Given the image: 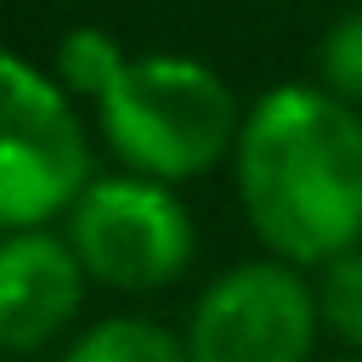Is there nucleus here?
Wrapping results in <instances>:
<instances>
[{
	"instance_id": "nucleus-1",
	"label": "nucleus",
	"mask_w": 362,
	"mask_h": 362,
	"mask_svg": "<svg viewBox=\"0 0 362 362\" xmlns=\"http://www.w3.org/2000/svg\"><path fill=\"white\" fill-rule=\"evenodd\" d=\"M232 175L272 260L328 266L362 249V113L328 90L272 85L255 96Z\"/></svg>"
},
{
	"instance_id": "nucleus-2",
	"label": "nucleus",
	"mask_w": 362,
	"mask_h": 362,
	"mask_svg": "<svg viewBox=\"0 0 362 362\" xmlns=\"http://www.w3.org/2000/svg\"><path fill=\"white\" fill-rule=\"evenodd\" d=\"M57 79L96 107L107 147L147 181H192L238 153L232 85L175 51L130 57L107 28H68L57 40Z\"/></svg>"
},
{
	"instance_id": "nucleus-3",
	"label": "nucleus",
	"mask_w": 362,
	"mask_h": 362,
	"mask_svg": "<svg viewBox=\"0 0 362 362\" xmlns=\"http://www.w3.org/2000/svg\"><path fill=\"white\" fill-rule=\"evenodd\" d=\"M90 187V141L62 79L0 51V232L68 215Z\"/></svg>"
},
{
	"instance_id": "nucleus-4",
	"label": "nucleus",
	"mask_w": 362,
	"mask_h": 362,
	"mask_svg": "<svg viewBox=\"0 0 362 362\" xmlns=\"http://www.w3.org/2000/svg\"><path fill=\"white\" fill-rule=\"evenodd\" d=\"M68 243L90 283L147 294L187 272L192 215L187 204L147 175H102L68 209Z\"/></svg>"
},
{
	"instance_id": "nucleus-5",
	"label": "nucleus",
	"mask_w": 362,
	"mask_h": 362,
	"mask_svg": "<svg viewBox=\"0 0 362 362\" xmlns=\"http://www.w3.org/2000/svg\"><path fill=\"white\" fill-rule=\"evenodd\" d=\"M317 288L288 260H243L221 272L187 322L192 362H311L317 351Z\"/></svg>"
},
{
	"instance_id": "nucleus-6",
	"label": "nucleus",
	"mask_w": 362,
	"mask_h": 362,
	"mask_svg": "<svg viewBox=\"0 0 362 362\" xmlns=\"http://www.w3.org/2000/svg\"><path fill=\"white\" fill-rule=\"evenodd\" d=\"M85 300V266L68 238L34 226V232H0V351L28 356L45 339H57Z\"/></svg>"
},
{
	"instance_id": "nucleus-7",
	"label": "nucleus",
	"mask_w": 362,
	"mask_h": 362,
	"mask_svg": "<svg viewBox=\"0 0 362 362\" xmlns=\"http://www.w3.org/2000/svg\"><path fill=\"white\" fill-rule=\"evenodd\" d=\"M62 362H192L187 339L147 317H107L68 345Z\"/></svg>"
},
{
	"instance_id": "nucleus-8",
	"label": "nucleus",
	"mask_w": 362,
	"mask_h": 362,
	"mask_svg": "<svg viewBox=\"0 0 362 362\" xmlns=\"http://www.w3.org/2000/svg\"><path fill=\"white\" fill-rule=\"evenodd\" d=\"M317 311H322V328L334 339H345L351 351H362V249L339 255L322 266L317 277Z\"/></svg>"
},
{
	"instance_id": "nucleus-9",
	"label": "nucleus",
	"mask_w": 362,
	"mask_h": 362,
	"mask_svg": "<svg viewBox=\"0 0 362 362\" xmlns=\"http://www.w3.org/2000/svg\"><path fill=\"white\" fill-rule=\"evenodd\" d=\"M317 79H322V90L334 102H345V107L362 113V6L345 11V17H334V28L322 34V45H317Z\"/></svg>"
},
{
	"instance_id": "nucleus-10",
	"label": "nucleus",
	"mask_w": 362,
	"mask_h": 362,
	"mask_svg": "<svg viewBox=\"0 0 362 362\" xmlns=\"http://www.w3.org/2000/svg\"><path fill=\"white\" fill-rule=\"evenodd\" d=\"M339 362H362V356H339Z\"/></svg>"
}]
</instances>
